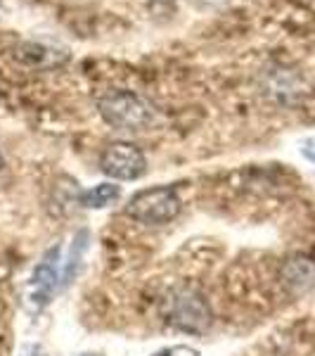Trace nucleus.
Wrapping results in <instances>:
<instances>
[{"label":"nucleus","mask_w":315,"mask_h":356,"mask_svg":"<svg viewBox=\"0 0 315 356\" xmlns=\"http://www.w3.org/2000/svg\"><path fill=\"white\" fill-rule=\"evenodd\" d=\"M97 112L112 129L142 131L152 124L154 110L147 100L130 90H110L97 100Z\"/></svg>","instance_id":"nucleus-1"},{"label":"nucleus","mask_w":315,"mask_h":356,"mask_svg":"<svg viewBox=\"0 0 315 356\" xmlns=\"http://www.w3.org/2000/svg\"><path fill=\"white\" fill-rule=\"evenodd\" d=\"M130 219L147 223V226H164L180 214L178 193L169 186H154L135 193L126 204Z\"/></svg>","instance_id":"nucleus-2"},{"label":"nucleus","mask_w":315,"mask_h":356,"mask_svg":"<svg viewBox=\"0 0 315 356\" xmlns=\"http://www.w3.org/2000/svg\"><path fill=\"white\" fill-rule=\"evenodd\" d=\"M100 171L114 181H135L147 171V159L133 143H110L100 154Z\"/></svg>","instance_id":"nucleus-3"},{"label":"nucleus","mask_w":315,"mask_h":356,"mask_svg":"<svg viewBox=\"0 0 315 356\" xmlns=\"http://www.w3.org/2000/svg\"><path fill=\"white\" fill-rule=\"evenodd\" d=\"M62 266H65V261H62L60 247H53L36 266L31 278V302L36 304V309H41L50 302L53 292H57L60 280L67 283V271Z\"/></svg>","instance_id":"nucleus-4"},{"label":"nucleus","mask_w":315,"mask_h":356,"mask_svg":"<svg viewBox=\"0 0 315 356\" xmlns=\"http://www.w3.org/2000/svg\"><path fill=\"white\" fill-rule=\"evenodd\" d=\"M176 323L187 330H202L209 323V307L202 297L192 295V292L182 295L178 300V309H176Z\"/></svg>","instance_id":"nucleus-5"},{"label":"nucleus","mask_w":315,"mask_h":356,"mask_svg":"<svg viewBox=\"0 0 315 356\" xmlns=\"http://www.w3.org/2000/svg\"><path fill=\"white\" fill-rule=\"evenodd\" d=\"M121 197V188L114 186V183H100L93 191H85L81 195V204L88 207V209H102V207L117 202Z\"/></svg>","instance_id":"nucleus-6"},{"label":"nucleus","mask_w":315,"mask_h":356,"mask_svg":"<svg viewBox=\"0 0 315 356\" xmlns=\"http://www.w3.org/2000/svg\"><path fill=\"white\" fill-rule=\"evenodd\" d=\"M152 356H199V352L194 347H187V344H176V347L159 349V352Z\"/></svg>","instance_id":"nucleus-7"},{"label":"nucleus","mask_w":315,"mask_h":356,"mask_svg":"<svg viewBox=\"0 0 315 356\" xmlns=\"http://www.w3.org/2000/svg\"><path fill=\"white\" fill-rule=\"evenodd\" d=\"M28 50H33L31 45H28ZM41 55H53V53H50V50H48V53H43V50H38V57H41ZM22 57H24V60L28 62V65H33V62H36V55H33V53H26V55H22Z\"/></svg>","instance_id":"nucleus-8"},{"label":"nucleus","mask_w":315,"mask_h":356,"mask_svg":"<svg viewBox=\"0 0 315 356\" xmlns=\"http://www.w3.org/2000/svg\"><path fill=\"white\" fill-rule=\"evenodd\" d=\"M0 166H3V157H0Z\"/></svg>","instance_id":"nucleus-9"}]
</instances>
